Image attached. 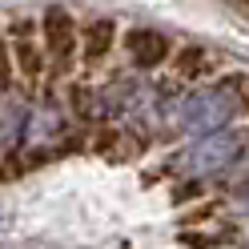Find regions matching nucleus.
<instances>
[{
	"label": "nucleus",
	"instance_id": "1",
	"mask_svg": "<svg viewBox=\"0 0 249 249\" xmlns=\"http://www.w3.org/2000/svg\"><path fill=\"white\" fill-rule=\"evenodd\" d=\"M249 113V92L241 85V76H225V81H201L193 89H185V97L177 105L173 133L189 137H209L221 129H237V121Z\"/></svg>",
	"mask_w": 249,
	"mask_h": 249
},
{
	"label": "nucleus",
	"instance_id": "2",
	"mask_svg": "<svg viewBox=\"0 0 249 249\" xmlns=\"http://www.w3.org/2000/svg\"><path fill=\"white\" fill-rule=\"evenodd\" d=\"M245 153H249V133L245 129H221V133L189 141L173 157V169L189 181H213V177H229L245 161Z\"/></svg>",
	"mask_w": 249,
	"mask_h": 249
},
{
	"label": "nucleus",
	"instance_id": "3",
	"mask_svg": "<svg viewBox=\"0 0 249 249\" xmlns=\"http://www.w3.org/2000/svg\"><path fill=\"white\" fill-rule=\"evenodd\" d=\"M40 44H44V60H49V76H44V92H56L60 81H69L72 69L81 65V17L65 4L44 8L40 17Z\"/></svg>",
	"mask_w": 249,
	"mask_h": 249
},
{
	"label": "nucleus",
	"instance_id": "4",
	"mask_svg": "<svg viewBox=\"0 0 249 249\" xmlns=\"http://www.w3.org/2000/svg\"><path fill=\"white\" fill-rule=\"evenodd\" d=\"M4 36H8V56H12V72H17V85L33 92L36 85H44L49 76V60H44V44H40V24L28 12L4 20Z\"/></svg>",
	"mask_w": 249,
	"mask_h": 249
},
{
	"label": "nucleus",
	"instance_id": "5",
	"mask_svg": "<svg viewBox=\"0 0 249 249\" xmlns=\"http://www.w3.org/2000/svg\"><path fill=\"white\" fill-rule=\"evenodd\" d=\"M72 145V121L65 113V101L56 92H40L33 101V113H28V129H24V149L33 157H49L56 149Z\"/></svg>",
	"mask_w": 249,
	"mask_h": 249
},
{
	"label": "nucleus",
	"instance_id": "6",
	"mask_svg": "<svg viewBox=\"0 0 249 249\" xmlns=\"http://www.w3.org/2000/svg\"><path fill=\"white\" fill-rule=\"evenodd\" d=\"M121 49L129 56V69L133 72H157L165 69L177 53V40L165 33V28H153V24H133L121 33Z\"/></svg>",
	"mask_w": 249,
	"mask_h": 249
},
{
	"label": "nucleus",
	"instance_id": "7",
	"mask_svg": "<svg viewBox=\"0 0 249 249\" xmlns=\"http://www.w3.org/2000/svg\"><path fill=\"white\" fill-rule=\"evenodd\" d=\"M28 113H33V92L20 85H8L0 92V153L12 157V153L24 149V129H28Z\"/></svg>",
	"mask_w": 249,
	"mask_h": 249
},
{
	"label": "nucleus",
	"instance_id": "8",
	"mask_svg": "<svg viewBox=\"0 0 249 249\" xmlns=\"http://www.w3.org/2000/svg\"><path fill=\"white\" fill-rule=\"evenodd\" d=\"M121 44V24L113 17H85L81 20V65L85 69H101L113 49Z\"/></svg>",
	"mask_w": 249,
	"mask_h": 249
},
{
	"label": "nucleus",
	"instance_id": "9",
	"mask_svg": "<svg viewBox=\"0 0 249 249\" xmlns=\"http://www.w3.org/2000/svg\"><path fill=\"white\" fill-rule=\"evenodd\" d=\"M169 69H173L177 85H201V76L217 72V56L205 49V44H177L173 60H169Z\"/></svg>",
	"mask_w": 249,
	"mask_h": 249
},
{
	"label": "nucleus",
	"instance_id": "10",
	"mask_svg": "<svg viewBox=\"0 0 249 249\" xmlns=\"http://www.w3.org/2000/svg\"><path fill=\"white\" fill-rule=\"evenodd\" d=\"M225 205L233 213L249 217V161H241L237 169L229 173V189H225Z\"/></svg>",
	"mask_w": 249,
	"mask_h": 249
},
{
	"label": "nucleus",
	"instance_id": "11",
	"mask_svg": "<svg viewBox=\"0 0 249 249\" xmlns=\"http://www.w3.org/2000/svg\"><path fill=\"white\" fill-rule=\"evenodd\" d=\"M8 85H17V72H12V56H8V36H4V20H0V92Z\"/></svg>",
	"mask_w": 249,
	"mask_h": 249
},
{
	"label": "nucleus",
	"instance_id": "12",
	"mask_svg": "<svg viewBox=\"0 0 249 249\" xmlns=\"http://www.w3.org/2000/svg\"><path fill=\"white\" fill-rule=\"evenodd\" d=\"M233 4H237V8H245V12H249V0H233Z\"/></svg>",
	"mask_w": 249,
	"mask_h": 249
},
{
	"label": "nucleus",
	"instance_id": "13",
	"mask_svg": "<svg viewBox=\"0 0 249 249\" xmlns=\"http://www.w3.org/2000/svg\"><path fill=\"white\" fill-rule=\"evenodd\" d=\"M245 241H249V217H245Z\"/></svg>",
	"mask_w": 249,
	"mask_h": 249
},
{
	"label": "nucleus",
	"instance_id": "14",
	"mask_svg": "<svg viewBox=\"0 0 249 249\" xmlns=\"http://www.w3.org/2000/svg\"><path fill=\"white\" fill-rule=\"evenodd\" d=\"M245 133H249V129H245Z\"/></svg>",
	"mask_w": 249,
	"mask_h": 249
}]
</instances>
